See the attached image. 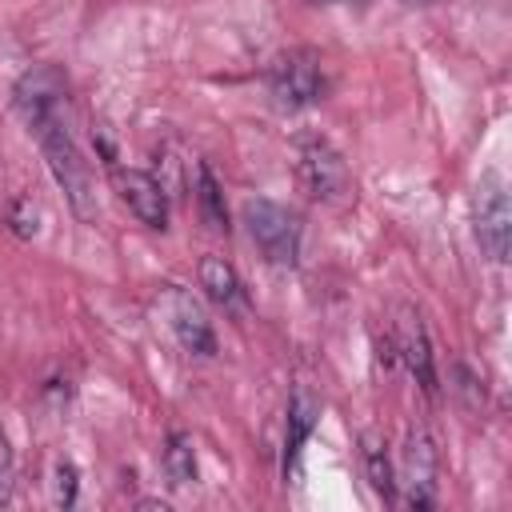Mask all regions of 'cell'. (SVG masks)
<instances>
[{
	"instance_id": "cell-11",
	"label": "cell",
	"mask_w": 512,
	"mask_h": 512,
	"mask_svg": "<svg viewBox=\"0 0 512 512\" xmlns=\"http://www.w3.org/2000/svg\"><path fill=\"white\" fill-rule=\"evenodd\" d=\"M316 420H320V400L300 384L292 392V400H288V420H284V476L296 468V460H300Z\"/></svg>"
},
{
	"instance_id": "cell-10",
	"label": "cell",
	"mask_w": 512,
	"mask_h": 512,
	"mask_svg": "<svg viewBox=\"0 0 512 512\" xmlns=\"http://www.w3.org/2000/svg\"><path fill=\"white\" fill-rule=\"evenodd\" d=\"M60 100H64V80H60L56 68L40 64V68H32V72H24L16 80V108H20V116L28 124L60 112Z\"/></svg>"
},
{
	"instance_id": "cell-16",
	"label": "cell",
	"mask_w": 512,
	"mask_h": 512,
	"mask_svg": "<svg viewBox=\"0 0 512 512\" xmlns=\"http://www.w3.org/2000/svg\"><path fill=\"white\" fill-rule=\"evenodd\" d=\"M76 492H80L76 464H72V460H56V464H52V504H56V508H72V504H76Z\"/></svg>"
},
{
	"instance_id": "cell-4",
	"label": "cell",
	"mask_w": 512,
	"mask_h": 512,
	"mask_svg": "<svg viewBox=\"0 0 512 512\" xmlns=\"http://www.w3.org/2000/svg\"><path fill=\"white\" fill-rule=\"evenodd\" d=\"M268 88L280 108H308L324 96V64L312 48H288L268 68Z\"/></svg>"
},
{
	"instance_id": "cell-12",
	"label": "cell",
	"mask_w": 512,
	"mask_h": 512,
	"mask_svg": "<svg viewBox=\"0 0 512 512\" xmlns=\"http://www.w3.org/2000/svg\"><path fill=\"white\" fill-rule=\"evenodd\" d=\"M200 288H204L208 300L220 304L224 312H244V308H248L244 284H240L236 268H232L224 256H204V260H200Z\"/></svg>"
},
{
	"instance_id": "cell-3",
	"label": "cell",
	"mask_w": 512,
	"mask_h": 512,
	"mask_svg": "<svg viewBox=\"0 0 512 512\" xmlns=\"http://www.w3.org/2000/svg\"><path fill=\"white\" fill-rule=\"evenodd\" d=\"M244 224H248V236L268 264L292 268L300 260V220L292 208L256 196V200H244Z\"/></svg>"
},
{
	"instance_id": "cell-5",
	"label": "cell",
	"mask_w": 512,
	"mask_h": 512,
	"mask_svg": "<svg viewBox=\"0 0 512 512\" xmlns=\"http://www.w3.org/2000/svg\"><path fill=\"white\" fill-rule=\"evenodd\" d=\"M472 228L480 248L504 264L508 260V240H512V208H508V188L500 172H484L476 192H472Z\"/></svg>"
},
{
	"instance_id": "cell-7",
	"label": "cell",
	"mask_w": 512,
	"mask_h": 512,
	"mask_svg": "<svg viewBox=\"0 0 512 512\" xmlns=\"http://www.w3.org/2000/svg\"><path fill=\"white\" fill-rule=\"evenodd\" d=\"M160 308L168 316V328L176 336V344L188 352V356H216V332L204 316V308L196 304L192 292H184L180 284H168L164 296H160Z\"/></svg>"
},
{
	"instance_id": "cell-19",
	"label": "cell",
	"mask_w": 512,
	"mask_h": 512,
	"mask_svg": "<svg viewBox=\"0 0 512 512\" xmlns=\"http://www.w3.org/2000/svg\"><path fill=\"white\" fill-rule=\"evenodd\" d=\"M452 372H456V392H460V396H464L472 408H480V400H484V388H480V380H476V376H472L464 364H456Z\"/></svg>"
},
{
	"instance_id": "cell-8",
	"label": "cell",
	"mask_w": 512,
	"mask_h": 512,
	"mask_svg": "<svg viewBox=\"0 0 512 512\" xmlns=\"http://www.w3.org/2000/svg\"><path fill=\"white\" fill-rule=\"evenodd\" d=\"M112 180H116L120 200L128 204V212H132L140 224L160 228V232L168 228V196H164V188H160L156 176H148V172H140V168H116V164H112Z\"/></svg>"
},
{
	"instance_id": "cell-6",
	"label": "cell",
	"mask_w": 512,
	"mask_h": 512,
	"mask_svg": "<svg viewBox=\"0 0 512 512\" xmlns=\"http://www.w3.org/2000/svg\"><path fill=\"white\" fill-rule=\"evenodd\" d=\"M408 508H432L436 504V444L424 428H408L400 448V480Z\"/></svg>"
},
{
	"instance_id": "cell-17",
	"label": "cell",
	"mask_w": 512,
	"mask_h": 512,
	"mask_svg": "<svg viewBox=\"0 0 512 512\" xmlns=\"http://www.w3.org/2000/svg\"><path fill=\"white\" fill-rule=\"evenodd\" d=\"M8 228H12L20 240L36 236V232H40V208H36L28 196H16V200L8 204Z\"/></svg>"
},
{
	"instance_id": "cell-1",
	"label": "cell",
	"mask_w": 512,
	"mask_h": 512,
	"mask_svg": "<svg viewBox=\"0 0 512 512\" xmlns=\"http://www.w3.org/2000/svg\"><path fill=\"white\" fill-rule=\"evenodd\" d=\"M28 128L36 132L40 152H44V160H48V168H52V176H56L60 192L68 196L72 212H76L80 220H96L92 172H88V160L80 156V148H76L72 132L64 128L60 112H52V116H44V120H36V124H28Z\"/></svg>"
},
{
	"instance_id": "cell-2",
	"label": "cell",
	"mask_w": 512,
	"mask_h": 512,
	"mask_svg": "<svg viewBox=\"0 0 512 512\" xmlns=\"http://www.w3.org/2000/svg\"><path fill=\"white\" fill-rule=\"evenodd\" d=\"M296 180L300 188L320 200V204H344L352 196V176H348V164L344 156L336 152V144L320 132H304L296 136Z\"/></svg>"
},
{
	"instance_id": "cell-15",
	"label": "cell",
	"mask_w": 512,
	"mask_h": 512,
	"mask_svg": "<svg viewBox=\"0 0 512 512\" xmlns=\"http://www.w3.org/2000/svg\"><path fill=\"white\" fill-rule=\"evenodd\" d=\"M196 204H200V216L208 228L224 232L228 228V208H224V192L216 184V176L208 172V164H196Z\"/></svg>"
},
{
	"instance_id": "cell-13",
	"label": "cell",
	"mask_w": 512,
	"mask_h": 512,
	"mask_svg": "<svg viewBox=\"0 0 512 512\" xmlns=\"http://www.w3.org/2000/svg\"><path fill=\"white\" fill-rule=\"evenodd\" d=\"M360 460H364V472H368V484L380 500H396V472H392V460H388V444L380 432H364L360 436Z\"/></svg>"
},
{
	"instance_id": "cell-14",
	"label": "cell",
	"mask_w": 512,
	"mask_h": 512,
	"mask_svg": "<svg viewBox=\"0 0 512 512\" xmlns=\"http://www.w3.org/2000/svg\"><path fill=\"white\" fill-rule=\"evenodd\" d=\"M160 468L168 476L172 488H188L196 480V448H192V436L172 428L164 436V448H160Z\"/></svg>"
},
{
	"instance_id": "cell-18",
	"label": "cell",
	"mask_w": 512,
	"mask_h": 512,
	"mask_svg": "<svg viewBox=\"0 0 512 512\" xmlns=\"http://www.w3.org/2000/svg\"><path fill=\"white\" fill-rule=\"evenodd\" d=\"M12 484H16V456H12L8 432L0 428V504L12 500Z\"/></svg>"
},
{
	"instance_id": "cell-9",
	"label": "cell",
	"mask_w": 512,
	"mask_h": 512,
	"mask_svg": "<svg viewBox=\"0 0 512 512\" xmlns=\"http://www.w3.org/2000/svg\"><path fill=\"white\" fill-rule=\"evenodd\" d=\"M392 344H396V360L408 364V372L416 376V384L436 396V364H432V348H428V332L420 324V316L412 308L400 312L396 320V332H392Z\"/></svg>"
}]
</instances>
